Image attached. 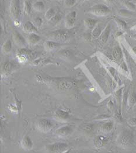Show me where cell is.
I'll return each instance as SVG.
<instances>
[{"label": "cell", "instance_id": "obj_15", "mask_svg": "<svg viewBox=\"0 0 136 153\" xmlns=\"http://www.w3.org/2000/svg\"><path fill=\"white\" fill-rule=\"evenodd\" d=\"M73 84L72 81L68 80H62L60 81L58 84V88L61 90H67L71 88Z\"/></svg>", "mask_w": 136, "mask_h": 153}, {"label": "cell", "instance_id": "obj_1", "mask_svg": "<svg viewBox=\"0 0 136 153\" xmlns=\"http://www.w3.org/2000/svg\"><path fill=\"white\" fill-rule=\"evenodd\" d=\"M48 40H51L57 42H64L69 40L70 34L64 30H55L51 32L47 35Z\"/></svg>", "mask_w": 136, "mask_h": 153}, {"label": "cell", "instance_id": "obj_29", "mask_svg": "<svg viewBox=\"0 0 136 153\" xmlns=\"http://www.w3.org/2000/svg\"><path fill=\"white\" fill-rule=\"evenodd\" d=\"M3 70L5 72H8L12 69V64L10 62H5L2 66Z\"/></svg>", "mask_w": 136, "mask_h": 153}, {"label": "cell", "instance_id": "obj_27", "mask_svg": "<svg viewBox=\"0 0 136 153\" xmlns=\"http://www.w3.org/2000/svg\"><path fill=\"white\" fill-rule=\"evenodd\" d=\"M55 12L54 10V9L53 8H49L48 10H47V11L45 13V15H44V17L46 20H47L48 21L50 20L53 17H54L55 15Z\"/></svg>", "mask_w": 136, "mask_h": 153}, {"label": "cell", "instance_id": "obj_26", "mask_svg": "<svg viewBox=\"0 0 136 153\" xmlns=\"http://www.w3.org/2000/svg\"><path fill=\"white\" fill-rule=\"evenodd\" d=\"M55 114L57 115V116H58V118H61V119H67L69 118V113L67 111H64L63 110L61 109H58L56 111Z\"/></svg>", "mask_w": 136, "mask_h": 153}, {"label": "cell", "instance_id": "obj_33", "mask_svg": "<svg viewBox=\"0 0 136 153\" xmlns=\"http://www.w3.org/2000/svg\"><path fill=\"white\" fill-rule=\"evenodd\" d=\"M128 124L131 126H136V118H131L128 120Z\"/></svg>", "mask_w": 136, "mask_h": 153}, {"label": "cell", "instance_id": "obj_39", "mask_svg": "<svg viewBox=\"0 0 136 153\" xmlns=\"http://www.w3.org/2000/svg\"><path fill=\"white\" fill-rule=\"evenodd\" d=\"M106 2H111L113 0H104Z\"/></svg>", "mask_w": 136, "mask_h": 153}, {"label": "cell", "instance_id": "obj_9", "mask_svg": "<svg viewBox=\"0 0 136 153\" xmlns=\"http://www.w3.org/2000/svg\"><path fill=\"white\" fill-rule=\"evenodd\" d=\"M72 131V128L70 126H62L58 129H57L56 130L55 133L58 136L64 137L69 136L71 133Z\"/></svg>", "mask_w": 136, "mask_h": 153}, {"label": "cell", "instance_id": "obj_6", "mask_svg": "<svg viewBox=\"0 0 136 153\" xmlns=\"http://www.w3.org/2000/svg\"><path fill=\"white\" fill-rule=\"evenodd\" d=\"M12 37L13 41L19 48H22L26 47L27 44L26 40L18 31H15L12 34Z\"/></svg>", "mask_w": 136, "mask_h": 153}, {"label": "cell", "instance_id": "obj_20", "mask_svg": "<svg viewBox=\"0 0 136 153\" xmlns=\"http://www.w3.org/2000/svg\"><path fill=\"white\" fill-rule=\"evenodd\" d=\"M136 104V93L132 92L128 97V104L130 108L133 107Z\"/></svg>", "mask_w": 136, "mask_h": 153}, {"label": "cell", "instance_id": "obj_24", "mask_svg": "<svg viewBox=\"0 0 136 153\" xmlns=\"http://www.w3.org/2000/svg\"><path fill=\"white\" fill-rule=\"evenodd\" d=\"M33 9L37 12H41L44 9V5L41 1H37L32 5Z\"/></svg>", "mask_w": 136, "mask_h": 153}, {"label": "cell", "instance_id": "obj_31", "mask_svg": "<svg viewBox=\"0 0 136 153\" xmlns=\"http://www.w3.org/2000/svg\"><path fill=\"white\" fill-rule=\"evenodd\" d=\"M76 0H64V5L68 8L73 6L76 3Z\"/></svg>", "mask_w": 136, "mask_h": 153}, {"label": "cell", "instance_id": "obj_5", "mask_svg": "<svg viewBox=\"0 0 136 153\" xmlns=\"http://www.w3.org/2000/svg\"><path fill=\"white\" fill-rule=\"evenodd\" d=\"M47 150L51 152H64L68 150V145L65 143H56L47 146Z\"/></svg>", "mask_w": 136, "mask_h": 153}, {"label": "cell", "instance_id": "obj_10", "mask_svg": "<svg viewBox=\"0 0 136 153\" xmlns=\"http://www.w3.org/2000/svg\"><path fill=\"white\" fill-rule=\"evenodd\" d=\"M23 30L25 32L30 34V33H36L37 32V28L34 24V23L31 22H27L23 25Z\"/></svg>", "mask_w": 136, "mask_h": 153}, {"label": "cell", "instance_id": "obj_22", "mask_svg": "<svg viewBox=\"0 0 136 153\" xmlns=\"http://www.w3.org/2000/svg\"><path fill=\"white\" fill-rule=\"evenodd\" d=\"M102 33L101 27L99 25H96L92 31V37L93 38H96L100 36Z\"/></svg>", "mask_w": 136, "mask_h": 153}, {"label": "cell", "instance_id": "obj_40", "mask_svg": "<svg viewBox=\"0 0 136 153\" xmlns=\"http://www.w3.org/2000/svg\"><path fill=\"white\" fill-rule=\"evenodd\" d=\"M58 1H64V0H58Z\"/></svg>", "mask_w": 136, "mask_h": 153}, {"label": "cell", "instance_id": "obj_37", "mask_svg": "<svg viewBox=\"0 0 136 153\" xmlns=\"http://www.w3.org/2000/svg\"><path fill=\"white\" fill-rule=\"evenodd\" d=\"M14 23H15V24L16 25V26H19V19L18 20H15L14 21Z\"/></svg>", "mask_w": 136, "mask_h": 153}, {"label": "cell", "instance_id": "obj_12", "mask_svg": "<svg viewBox=\"0 0 136 153\" xmlns=\"http://www.w3.org/2000/svg\"><path fill=\"white\" fill-rule=\"evenodd\" d=\"M44 46L46 51H53L58 48L60 46V44L55 41H53L51 40H48L44 42Z\"/></svg>", "mask_w": 136, "mask_h": 153}, {"label": "cell", "instance_id": "obj_21", "mask_svg": "<svg viewBox=\"0 0 136 153\" xmlns=\"http://www.w3.org/2000/svg\"><path fill=\"white\" fill-rule=\"evenodd\" d=\"M113 127V123L112 122H108L104 123L101 127V130L103 132L107 133L110 131Z\"/></svg>", "mask_w": 136, "mask_h": 153}, {"label": "cell", "instance_id": "obj_8", "mask_svg": "<svg viewBox=\"0 0 136 153\" xmlns=\"http://www.w3.org/2000/svg\"><path fill=\"white\" fill-rule=\"evenodd\" d=\"M120 144L121 145L126 147L131 144L132 141V136L129 132H124L120 138Z\"/></svg>", "mask_w": 136, "mask_h": 153}, {"label": "cell", "instance_id": "obj_28", "mask_svg": "<svg viewBox=\"0 0 136 153\" xmlns=\"http://www.w3.org/2000/svg\"><path fill=\"white\" fill-rule=\"evenodd\" d=\"M60 55L64 58H69L71 56L72 53L68 49H63L60 52Z\"/></svg>", "mask_w": 136, "mask_h": 153}, {"label": "cell", "instance_id": "obj_41", "mask_svg": "<svg viewBox=\"0 0 136 153\" xmlns=\"http://www.w3.org/2000/svg\"><path fill=\"white\" fill-rule=\"evenodd\" d=\"M82 1H84V0H82Z\"/></svg>", "mask_w": 136, "mask_h": 153}, {"label": "cell", "instance_id": "obj_2", "mask_svg": "<svg viewBox=\"0 0 136 153\" xmlns=\"http://www.w3.org/2000/svg\"><path fill=\"white\" fill-rule=\"evenodd\" d=\"M89 12L97 16H104L110 13V10L106 6L99 4L92 6Z\"/></svg>", "mask_w": 136, "mask_h": 153}, {"label": "cell", "instance_id": "obj_13", "mask_svg": "<svg viewBox=\"0 0 136 153\" xmlns=\"http://www.w3.org/2000/svg\"><path fill=\"white\" fill-rule=\"evenodd\" d=\"M21 145L23 149H24L25 150L29 151L32 150L33 147V143L30 137L26 136L23 138L21 143Z\"/></svg>", "mask_w": 136, "mask_h": 153}, {"label": "cell", "instance_id": "obj_23", "mask_svg": "<svg viewBox=\"0 0 136 153\" xmlns=\"http://www.w3.org/2000/svg\"><path fill=\"white\" fill-rule=\"evenodd\" d=\"M113 56L116 61H120L122 57V52L120 47H116L113 51Z\"/></svg>", "mask_w": 136, "mask_h": 153}, {"label": "cell", "instance_id": "obj_36", "mask_svg": "<svg viewBox=\"0 0 136 153\" xmlns=\"http://www.w3.org/2000/svg\"><path fill=\"white\" fill-rule=\"evenodd\" d=\"M108 107L110 109H112L113 108V106H114V103L112 101H110L109 102H108Z\"/></svg>", "mask_w": 136, "mask_h": 153}, {"label": "cell", "instance_id": "obj_4", "mask_svg": "<svg viewBox=\"0 0 136 153\" xmlns=\"http://www.w3.org/2000/svg\"><path fill=\"white\" fill-rule=\"evenodd\" d=\"M76 18V12L71 11L67 13L65 16L64 24L66 29H69L74 27Z\"/></svg>", "mask_w": 136, "mask_h": 153}, {"label": "cell", "instance_id": "obj_25", "mask_svg": "<svg viewBox=\"0 0 136 153\" xmlns=\"http://www.w3.org/2000/svg\"><path fill=\"white\" fill-rule=\"evenodd\" d=\"M32 10V5L29 1H24V6H23V12L25 15H29L31 13Z\"/></svg>", "mask_w": 136, "mask_h": 153}, {"label": "cell", "instance_id": "obj_17", "mask_svg": "<svg viewBox=\"0 0 136 153\" xmlns=\"http://www.w3.org/2000/svg\"><path fill=\"white\" fill-rule=\"evenodd\" d=\"M83 23L86 28L89 29H93L96 25L97 20L92 18H87L84 20Z\"/></svg>", "mask_w": 136, "mask_h": 153}, {"label": "cell", "instance_id": "obj_16", "mask_svg": "<svg viewBox=\"0 0 136 153\" xmlns=\"http://www.w3.org/2000/svg\"><path fill=\"white\" fill-rule=\"evenodd\" d=\"M107 142V139L103 136H97L95 139V145L97 148H101Z\"/></svg>", "mask_w": 136, "mask_h": 153}, {"label": "cell", "instance_id": "obj_30", "mask_svg": "<svg viewBox=\"0 0 136 153\" xmlns=\"http://www.w3.org/2000/svg\"><path fill=\"white\" fill-rule=\"evenodd\" d=\"M116 23L117 24V26L121 29L123 30H124L126 29V23L123 21V20H121L120 19H116Z\"/></svg>", "mask_w": 136, "mask_h": 153}, {"label": "cell", "instance_id": "obj_3", "mask_svg": "<svg viewBox=\"0 0 136 153\" xmlns=\"http://www.w3.org/2000/svg\"><path fill=\"white\" fill-rule=\"evenodd\" d=\"M9 13L12 19L18 20L20 15L19 0H11L9 6Z\"/></svg>", "mask_w": 136, "mask_h": 153}, {"label": "cell", "instance_id": "obj_32", "mask_svg": "<svg viewBox=\"0 0 136 153\" xmlns=\"http://www.w3.org/2000/svg\"><path fill=\"white\" fill-rule=\"evenodd\" d=\"M42 23H43L42 19L39 17H37L33 20V23L37 27H40L42 24Z\"/></svg>", "mask_w": 136, "mask_h": 153}, {"label": "cell", "instance_id": "obj_35", "mask_svg": "<svg viewBox=\"0 0 136 153\" xmlns=\"http://www.w3.org/2000/svg\"><path fill=\"white\" fill-rule=\"evenodd\" d=\"M83 129L85 131H87V132H89V131H91L93 129V125L92 124H88V125H86L85 126L83 127Z\"/></svg>", "mask_w": 136, "mask_h": 153}, {"label": "cell", "instance_id": "obj_38", "mask_svg": "<svg viewBox=\"0 0 136 153\" xmlns=\"http://www.w3.org/2000/svg\"><path fill=\"white\" fill-rule=\"evenodd\" d=\"M132 50H133V51L136 54V47H134L133 48V49H132Z\"/></svg>", "mask_w": 136, "mask_h": 153}, {"label": "cell", "instance_id": "obj_19", "mask_svg": "<svg viewBox=\"0 0 136 153\" xmlns=\"http://www.w3.org/2000/svg\"><path fill=\"white\" fill-rule=\"evenodd\" d=\"M12 49V42L10 40H7L2 46V51L4 54L9 53Z\"/></svg>", "mask_w": 136, "mask_h": 153}, {"label": "cell", "instance_id": "obj_11", "mask_svg": "<svg viewBox=\"0 0 136 153\" xmlns=\"http://www.w3.org/2000/svg\"><path fill=\"white\" fill-rule=\"evenodd\" d=\"M41 40V37L36 33L29 34L27 38V42L30 45H34Z\"/></svg>", "mask_w": 136, "mask_h": 153}, {"label": "cell", "instance_id": "obj_18", "mask_svg": "<svg viewBox=\"0 0 136 153\" xmlns=\"http://www.w3.org/2000/svg\"><path fill=\"white\" fill-rule=\"evenodd\" d=\"M62 19V15L61 13H57L55 15L54 17H53L50 20H48V23L50 25L55 26L59 23V22Z\"/></svg>", "mask_w": 136, "mask_h": 153}, {"label": "cell", "instance_id": "obj_14", "mask_svg": "<svg viewBox=\"0 0 136 153\" xmlns=\"http://www.w3.org/2000/svg\"><path fill=\"white\" fill-rule=\"evenodd\" d=\"M110 32V24H108L104 29V30L102 32L101 34L99 36V40L102 43L104 44L106 42L109 38Z\"/></svg>", "mask_w": 136, "mask_h": 153}, {"label": "cell", "instance_id": "obj_34", "mask_svg": "<svg viewBox=\"0 0 136 153\" xmlns=\"http://www.w3.org/2000/svg\"><path fill=\"white\" fill-rule=\"evenodd\" d=\"M124 6H125L128 9L130 10H134L135 9V6L130 2H125L124 3Z\"/></svg>", "mask_w": 136, "mask_h": 153}, {"label": "cell", "instance_id": "obj_7", "mask_svg": "<svg viewBox=\"0 0 136 153\" xmlns=\"http://www.w3.org/2000/svg\"><path fill=\"white\" fill-rule=\"evenodd\" d=\"M53 126L51 122L48 119H41L37 123V128L39 130L43 132H48L53 129Z\"/></svg>", "mask_w": 136, "mask_h": 153}]
</instances>
